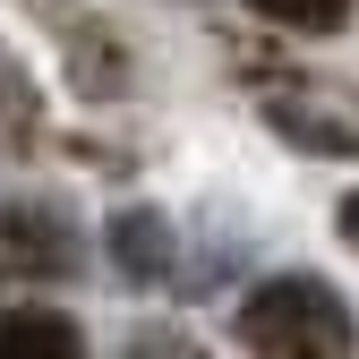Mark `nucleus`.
Wrapping results in <instances>:
<instances>
[{"mask_svg":"<svg viewBox=\"0 0 359 359\" xmlns=\"http://www.w3.org/2000/svg\"><path fill=\"white\" fill-rule=\"evenodd\" d=\"M248 9L274 18V26H291V34H334L351 18V0H248Z\"/></svg>","mask_w":359,"mask_h":359,"instance_id":"6","label":"nucleus"},{"mask_svg":"<svg viewBox=\"0 0 359 359\" xmlns=\"http://www.w3.org/2000/svg\"><path fill=\"white\" fill-rule=\"evenodd\" d=\"M52 231H69L60 222V205H9L0 214V248H9L18 265H77V240H52Z\"/></svg>","mask_w":359,"mask_h":359,"instance_id":"4","label":"nucleus"},{"mask_svg":"<svg viewBox=\"0 0 359 359\" xmlns=\"http://www.w3.org/2000/svg\"><path fill=\"white\" fill-rule=\"evenodd\" d=\"M334 231H342V240H351V248H359V189H351V197H342V205H334Z\"/></svg>","mask_w":359,"mask_h":359,"instance_id":"7","label":"nucleus"},{"mask_svg":"<svg viewBox=\"0 0 359 359\" xmlns=\"http://www.w3.org/2000/svg\"><path fill=\"white\" fill-rule=\"evenodd\" d=\"M240 342L274 351V359H334L359 342V325H351V299L325 274H274L240 299Z\"/></svg>","mask_w":359,"mask_h":359,"instance_id":"1","label":"nucleus"},{"mask_svg":"<svg viewBox=\"0 0 359 359\" xmlns=\"http://www.w3.org/2000/svg\"><path fill=\"white\" fill-rule=\"evenodd\" d=\"M265 128L291 137L299 154H359V111L334 86H274L265 95Z\"/></svg>","mask_w":359,"mask_h":359,"instance_id":"2","label":"nucleus"},{"mask_svg":"<svg viewBox=\"0 0 359 359\" xmlns=\"http://www.w3.org/2000/svg\"><path fill=\"white\" fill-rule=\"evenodd\" d=\"M103 240H111V257H120V274H137V283H154L163 265H171V222L146 214V205H128Z\"/></svg>","mask_w":359,"mask_h":359,"instance_id":"5","label":"nucleus"},{"mask_svg":"<svg viewBox=\"0 0 359 359\" xmlns=\"http://www.w3.org/2000/svg\"><path fill=\"white\" fill-rule=\"evenodd\" d=\"M86 334L60 308H0V359H77Z\"/></svg>","mask_w":359,"mask_h":359,"instance_id":"3","label":"nucleus"}]
</instances>
